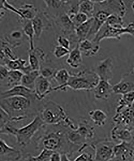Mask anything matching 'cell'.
<instances>
[{
	"label": "cell",
	"mask_w": 134,
	"mask_h": 161,
	"mask_svg": "<svg viewBox=\"0 0 134 161\" xmlns=\"http://www.w3.org/2000/svg\"><path fill=\"white\" fill-rule=\"evenodd\" d=\"M114 142L109 140L101 141L92 145L95 151L94 161H111L114 159Z\"/></svg>",
	"instance_id": "cell-8"
},
{
	"label": "cell",
	"mask_w": 134,
	"mask_h": 161,
	"mask_svg": "<svg viewBox=\"0 0 134 161\" xmlns=\"http://www.w3.org/2000/svg\"><path fill=\"white\" fill-rule=\"evenodd\" d=\"M61 161H71L69 158L67 154L63 153L61 154Z\"/></svg>",
	"instance_id": "cell-45"
},
{
	"label": "cell",
	"mask_w": 134,
	"mask_h": 161,
	"mask_svg": "<svg viewBox=\"0 0 134 161\" xmlns=\"http://www.w3.org/2000/svg\"><path fill=\"white\" fill-rule=\"evenodd\" d=\"M93 22V17L89 19L86 22L75 29V33L79 42L87 39L92 28Z\"/></svg>",
	"instance_id": "cell-22"
},
{
	"label": "cell",
	"mask_w": 134,
	"mask_h": 161,
	"mask_svg": "<svg viewBox=\"0 0 134 161\" xmlns=\"http://www.w3.org/2000/svg\"><path fill=\"white\" fill-rule=\"evenodd\" d=\"M57 41L59 45L70 51L71 44L69 39L63 36H59L58 37Z\"/></svg>",
	"instance_id": "cell-40"
},
{
	"label": "cell",
	"mask_w": 134,
	"mask_h": 161,
	"mask_svg": "<svg viewBox=\"0 0 134 161\" xmlns=\"http://www.w3.org/2000/svg\"><path fill=\"white\" fill-rule=\"evenodd\" d=\"M134 103V91L130 92L122 95L118 103L116 113H119L122 111L131 107Z\"/></svg>",
	"instance_id": "cell-23"
},
{
	"label": "cell",
	"mask_w": 134,
	"mask_h": 161,
	"mask_svg": "<svg viewBox=\"0 0 134 161\" xmlns=\"http://www.w3.org/2000/svg\"><path fill=\"white\" fill-rule=\"evenodd\" d=\"M73 23L75 29L84 24L89 19L87 16L84 14L79 13L76 15H68Z\"/></svg>",
	"instance_id": "cell-35"
},
{
	"label": "cell",
	"mask_w": 134,
	"mask_h": 161,
	"mask_svg": "<svg viewBox=\"0 0 134 161\" xmlns=\"http://www.w3.org/2000/svg\"><path fill=\"white\" fill-rule=\"evenodd\" d=\"M41 16L37 14L31 20L33 28L35 32V37L36 38H40L42 34L44 28V22Z\"/></svg>",
	"instance_id": "cell-30"
},
{
	"label": "cell",
	"mask_w": 134,
	"mask_h": 161,
	"mask_svg": "<svg viewBox=\"0 0 134 161\" xmlns=\"http://www.w3.org/2000/svg\"><path fill=\"white\" fill-rule=\"evenodd\" d=\"M0 153L1 157L5 156H15L21 157V152L15 148L9 146L3 139L0 140Z\"/></svg>",
	"instance_id": "cell-27"
},
{
	"label": "cell",
	"mask_w": 134,
	"mask_h": 161,
	"mask_svg": "<svg viewBox=\"0 0 134 161\" xmlns=\"http://www.w3.org/2000/svg\"><path fill=\"white\" fill-rule=\"evenodd\" d=\"M40 116L44 123L51 125H60L68 126L71 130L76 126L68 116L64 108L53 101L47 102L40 111Z\"/></svg>",
	"instance_id": "cell-3"
},
{
	"label": "cell",
	"mask_w": 134,
	"mask_h": 161,
	"mask_svg": "<svg viewBox=\"0 0 134 161\" xmlns=\"http://www.w3.org/2000/svg\"><path fill=\"white\" fill-rule=\"evenodd\" d=\"M20 17L25 20H32L37 15V10L31 4H25L18 8Z\"/></svg>",
	"instance_id": "cell-24"
},
{
	"label": "cell",
	"mask_w": 134,
	"mask_h": 161,
	"mask_svg": "<svg viewBox=\"0 0 134 161\" xmlns=\"http://www.w3.org/2000/svg\"><path fill=\"white\" fill-rule=\"evenodd\" d=\"M79 47L86 57H92L96 55L100 49L99 44H96L89 40L85 39L79 43Z\"/></svg>",
	"instance_id": "cell-19"
},
{
	"label": "cell",
	"mask_w": 134,
	"mask_h": 161,
	"mask_svg": "<svg viewBox=\"0 0 134 161\" xmlns=\"http://www.w3.org/2000/svg\"><path fill=\"white\" fill-rule=\"evenodd\" d=\"M13 96H20L32 101L36 99L34 90L19 85L2 92L1 93V99ZM37 100V99H36Z\"/></svg>",
	"instance_id": "cell-10"
},
{
	"label": "cell",
	"mask_w": 134,
	"mask_h": 161,
	"mask_svg": "<svg viewBox=\"0 0 134 161\" xmlns=\"http://www.w3.org/2000/svg\"><path fill=\"white\" fill-rule=\"evenodd\" d=\"M113 60L107 57L98 63L93 71L98 76L99 80L109 81L113 77Z\"/></svg>",
	"instance_id": "cell-12"
},
{
	"label": "cell",
	"mask_w": 134,
	"mask_h": 161,
	"mask_svg": "<svg viewBox=\"0 0 134 161\" xmlns=\"http://www.w3.org/2000/svg\"><path fill=\"white\" fill-rule=\"evenodd\" d=\"M106 24L110 26L115 28H122L125 27L123 18L116 14H112L109 16Z\"/></svg>",
	"instance_id": "cell-33"
},
{
	"label": "cell",
	"mask_w": 134,
	"mask_h": 161,
	"mask_svg": "<svg viewBox=\"0 0 134 161\" xmlns=\"http://www.w3.org/2000/svg\"><path fill=\"white\" fill-rule=\"evenodd\" d=\"M134 138V136H133Z\"/></svg>",
	"instance_id": "cell-48"
},
{
	"label": "cell",
	"mask_w": 134,
	"mask_h": 161,
	"mask_svg": "<svg viewBox=\"0 0 134 161\" xmlns=\"http://www.w3.org/2000/svg\"><path fill=\"white\" fill-rule=\"evenodd\" d=\"M53 151L42 149L40 153L36 156H29L24 161H47L49 160Z\"/></svg>",
	"instance_id": "cell-34"
},
{
	"label": "cell",
	"mask_w": 134,
	"mask_h": 161,
	"mask_svg": "<svg viewBox=\"0 0 134 161\" xmlns=\"http://www.w3.org/2000/svg\"><path fill=\"white\" fill-rule=\"evenodd\" d=\"M132 161H134V156H133V158H132Z\"/></svg>",
	"instance_id": "cell-47"
},
{
	"label": "cell",
	"mask_w": 134,
	"mask_h": 161,
	"mask_svg": "<svg viewBox=\"0 0 134 161\" xmlns=\"http://www.w3.org/2000/svg\"><path fill=\"white\" fill-rule=\"evenodd\" d=\"M74 130L86 143L88 141L93 139L94 137V127L87 120L81 121Z\"/></svg>",
	"instance_id": "cell-16"
},
{
	"label": "cell",
	"mask_w": 134,
	"mask_h": 161,
	"mask_svg": "<svg viewBox=\"0 0 134 161\" xmlns=\"http://www.w3.org/2000/svg\"><path fill=\"white\" fill-rule=\"evenodd\" d=\"M131 8L132 10H133V12H134V1L132 2L131 5Z\"/></svg>",
	"instance_id": "cell-46"
},
{
	"label": "cell",
	"mask_w": 134,
	"mask_h": 161,
	"mask_svg": "<svg viewBox=\"0 0 134 161\" xmlns=\"http://www.w3.org/2000/svg\"><path fill=\"white\" fill-rule=\"evenodd\" d=\"M1 129L8 124L11 121V119L7 112L1 108Z\"/></svg>",
	"instance_id": "cell-38"
},
{
	"label": "cell",
	"mask_w": 134,
	"mask_h": 161,
	"mask_svg": "<svg viewBox=\"0 0 134 161\" xmlns=\"http://www.w3.org/2000/svg\"><path fill=\"white\" fill-rule=\"evenodd\" d=\"M70 74V80L65 87L74 90H93L100 80L96 73L89 69Z\"/></svg>",
	"instance_id": "cell-5"
},
{
	"label": "cell",
	"mask_w": 134,
	"mask_h": 161,
	"mask_svg": "<svg viewBox=\"0 0 134 161\" xmlns=\"http://www.w3.org/2000/svg\"><path fill=\"white\" fill-rule=\"evenodd\" d=\"M61 154L60 152H54L50 157L49 161H61Z\"/></svg>",
	"instance_id": "cell-44"
},
{
	"label": "cell",
	"mask_w": 134,
	"mask_h": 161,
	"mask_svg": "<svg viewBox=\"0 0 134 161\" xmlns=\"http://www.w3.org/2000/svg\"><path fill=\"white\" fill-rule=\"evenodd\" d=\"M114 159L119 161L132 160L134 156V146L131 142H121L115 145Z\"/></svg>",
	"instance_id": "cell-11"
},
{
	"label": "cell",
	"mask_w": 134,
	"mask_h": 161,
	"mask_svg": "<svg viewBox=\"0 0 134 161\" xmlns=\"http://www.w3.org/2000/svg\"><path fill=\"white\" fill-rule=\"evenodd\" d=\"M23 31L29 40V50L35 49L34 43V38L35 37V32L32 25L31 20H26L23 28Z\"/></svg>",
	"instance_id": "cell-28"
},
{
	"label": "cell",
	"mask_w": 134,
	"mask_h": 161,
	"mask_svg": "<svg viewBox=\"0 0 134 161\" xmlns=\"http://www.w3.org/2000/svg\"><path fill=\"white\" fill-rule=\"evenodd\" d=\"M45 3L47 7L54 9H57L59 8L64 3L65 1H45Z\"/></svg>",
	"instance_id": "cell-42"
},
{
	"label": "cell",
	"mask_w": 134,
	"mask_h": 161,
	"mask_svg": "<svg viewBox=\"0 0 134 161\" xmlns=\"http://www.w3.org/2000/svg\"><path fill=\"white\" fill-rule=\"evenodd\" d=\"M40 75L39 70H32L27 74H24L21 85L34 90L36 80Z\"/></svg>",
	"instance_id": "cell-25"
},
{
	"label": "cell",
	"mask_w": 134,
	"mask_h": 161,
	"mask_svg": "<svg viewBox=\"0 0 134 161\" xmlns=\"http://www.w3.org/2000/svg\"><path fill=\"white\" fill-rule=\"evenodd\" d=\"M22 37L23 34L22 31H21L20 30H14V31L10 33L9 37H8V38H7V40H8V42L11 40L9 42H8L9 43V45L11 44V43L13 42V41H15L16 44L17 46H18L21 44L17 42L21 39Z\"/></svg>",
	"instance_id": "cell-36"
},
{
	"label": "cell",
	"mask_w": 134,
	"mask_h": 161,
	"mask_svg": "<svg viewBox=\"0 0 134 161\" xmlns=\"http://www.w3.org/2000/svg\"><path fill=\"white\" fill-rule=\"evenodd\" d=\"M125 34H129L134 37V22L130 23L127 26L122 28L110 26L105 23L91 41L99 44L105 39L120 40L121 36Z\"/></svg>",
	"instance_id": "cell-6"
},
{
	"label": "cell",
	"mask_w": 134,
	"mask_h": 161,
	"mask_svg": "<svg viewBox=\"0 0 134 161\" xmlns=\"http://www.w3.org/2000/svg\"><path fill=\"white\" fill-rule=\"evenodd\" d=\"M31 100L20 96L1 99V108L9 116L11 121L25 119L31 105Z\"/></svg>",
	"instance_id": "cell-4"
},
{
	"label": "cell",
	"mask_w": 134,
	"mask_h": 161,
	"mask_svg": "<svg viewBox=\"0 0 134 161\" xmlns=\"http://www.w3.org/2000/svg\"><path fill=\"white\" fill-rule=\"evenodd\" d=\"M26 61L21 58H17L8 61L6 65L10 70H20L22 72L26 67Z\"/></svg>",
	"instance_id": "cell-31"
},
{
	"label": "cell",
	"mask_w": 134,
	"mask_h": 161,
	"mask_svg": "<svg viewBox=\"0 0 134 161\" xmlns=\"http://www.w3.org/2000/svg\"><path fill=\"white\" fill-rule=\"evenodd\" d=\"M113 93L123 95L134 91V69L122 75L120 80L112 87Z\"/></svg>",
	"instance_id": "cell-9"
},
{
	"label": "cell",
	"mask_w": 134,
	"mask_h": 161,
	"mask_svg": "<svg viewBox=\"0 0 134 161\" xmlns=\"http://www.w3.org/2000/svg\"><path fill=\"white\" fill-rule=\"evenodd\" d=\"M131 130L124 126L116 125L111 131V136L115 142H131L134 138Z\"/></svg>",
	"instance_id": "cell-15"
},
{
	"label": "cell",
	"mask_w": 134,
	"mask_h": 161,
	"mask_svg": "<svg viewBox=\"0 0 134 161\" xmlns=\"http://www.w3.org/2000/svg\"><path fill=\"white\" fill-rule=\"evenodd\" d=\"M60 130L54 131L47 133L41 139V145L43 149L58 152L61 150L65 146V143L70 142L67 138V134Z\"/></svg>",
	"instance_id": "cell-7"
},
{
	"label": "cell",
	"mask_w": 134,
	"mask_h": 161,
	"mask_svg": "<svg viewBox=\"0 0 134 161\" xmlns=\"http://www.w3.org/2000/svg\"><path fill=\"white\" fill-rule=\"evenodd\" d=\"M70 76V73L66 69L62 68L56 71L53 78L57 83L58 86L53 87V92L65 90V86L69 81Z\"/></svg>",
	"instance_id": "cell-17"
},
{
	"label": "cell",
	"mask_w": 134,
	"mask_h": 161,
	"mask_svg": "<svg viewBox=\"0 0 134 161\" xmlns=\"http://www.w3.org/2000/svg\"></svg>",
	"instance_id": "cell-50"
},
{
	"label": "cell",
	"mask_w": 134,
	"mask_h": 161,
	"mask_svg": "<svg viewBox=\"0 0 134 161\" xmlns=\"http://www.w3.org/2000/svg\"><path fill=\"white\" fill-rule=\"evenodd\" d=\"M73 161H94V156L89 152H83Z\"/></svg>",
	"instance_id": "cell-39"
},
{
	"label": "cell",
	"mask_w": 134,
	"mask_h": 161,
	"mask_svg": "<svg viewBox=\"0 0 134 161\" xmlns=\"http://www.w3.org/2000/svg\"><path fill=\"white\" fill-rule=\"evenodd\" d=\"M113 86L107 80H100L93 90L95 98L98 100H108L113 93Z\"/></svg>",
	"instance_id": "cell-14"
},
{
	"label": "cell",
	"mask_w": 134,
	"mask_h": 161,
	"mask_svg": "<svg viewBox=\"0 0 134 161\" xmlns=\"http://www.w3.org/2000/svg\"><path fill=\"white\" fill-rule=\"evenodd\" d=\"M89 116L95 125L103 127L106 125L108 120V115L103 110L97 109L89 111Z\"/></svg>",
	"instance_id": "cell-21"
},
{
	"label": "cell",
	"mask_w": 134,
	"mask_h": 161,
	"mask_svg": "<svg viewBox=\"0 0 134 161\" xmlns=\"http://www.w3.org/2000/svg\"><path fill=\"white\" fill-rule=\"evenodd\" d=\"M24 73L20 70H10L7 78V85L10 88L14 86L21 85Z\"/></svg>",
	"instance_id": "cell-26"
},
{
	"label": "cell",
	"mask_w": 134,
	"mask_h": 161,
	"mask_svg": "<svg viewBox=\"0 0 134 161\" xmlns=\"http://www.w3.org/2000/svg\"><path fill=\"white\" fill-rule=\"evenodd\" d=\"M95 5V1H81L79 6V13L86 14L89 18H93Z\"/></svg>",
	"instance_id": "cell-29"
},
{
	"label": "cell",
	"mask_w": 134,
	"mask_h": 161,
	"mask_svg": "<svg viewBox=\"0 0 134 161\" xmlns=\"http://www.w3.org/2000/svg\"><path fill=\"white\" fill-rule=\"evenodd\" d=\"M133 68L134 69V67H133Z\"/></svg>",
	"instance_id": "cell-49"
},
{
	"label": "cell",
	"mask_w": 134,
	"mask_h": 161,
	"mask_svg": "<svg viewBox=\"0 0 134 161\" xmlns=\"http://www.w3.org/2000/svg\"><path fill=\"white\" fill-rule=\"evenodd\" d=\"M66 63L73 69L80 67L83 62L82 53L79 47V43L70 52Z\"/></svg>",
	"instance_id": "cell-18"
},
{
	"label": "cell",
	"mask_w": 134,
	"mask_h": 161,
	"mask_svg": "<svg viewBox=\"0 0 134 161\" xmlns=\"http://www.w3.org/2000/svg\"><path fill=\"white\" fill-rule=\"evenodd\" d=\"M45 124L40 116H37L30 123L20 128L8 124L1 129V133L13 135L19 146L25 147L30 143L37 131Z\"/></svg>",
	"instance_id": "cell-2"
},
{
	"label": "cell",
	"mask_w": 134,
	"mask_h": 161,
	"mask_svg": "<svg viewBox=\"0 0 134 161\" xmlns=\"http://www.w3.org/2000/svg\"><path fill=\"white\" fill-rule=\"evenodd\" d=\"M93 22L87 39L92 40L106 23L109 16L116 14L123 18L126 13L125 2L122 1H95Z\"/></svg>",
	"instance_id": "cell-1"
},
{
	"label": "cell",
	"mask_w": 134,
	"mask_h": 161,
	"mask_svg": "<svg viewBox=\"0 0 134 161\" xmlns=\"http://www.w3.org/2000/svg\"><path fill=\"white\" fill-rule=\"evenodd\" d=\"M59 22L61 26L64 29L65 31H75V29L74 25L67 14H63L60 16Z\"/></svg>",
	"instance_id": "cell-32"
},
{
	"label": "cell",
	"mask_w": 134,
	"mask_h": 161,
	"mask_svg": "<svg viewBox=\"0 0 134 161\" xmlns=\"http://www.w3.org/2000/svg\"><path fill=\"white\" fill-rule=\"evenodd\" d=\"M53 88L48 79L40 75L36 80L34 85V91L37 100H42L53 92Z\"/></svg>",
	"instance_id": "cell-13"
},
{
	"label": "cell",
	"mask_w": 134,
	"mask_h": 161,
	"mask_svg": "<svg viewBox=\"0 0 134 161\" xmlns=\"http://www.w3.org/2000/svg\"><path fill=\"white\" fill-rule=\"evenodd\" d=\"M44 53L40 48L29 51V65L33 70H40V60L44 59Z\"/></svg>",
	"instance_id": "cell-20"
},
{
	"label": "cell",
	"mask_w": 134,
	"mask_h": 161,
	"mask_svg": "<svg viewBox=\"0 0 134 161\" xmlns=\"http://www.w3.org/2000/svg\"><path fill=\"white\" fill-rule=\"evenodd\" d=\"M40 71V75L48 80L50 78H53L56 72L54 71V69L50 67H44Z\"/></svg>",
	"instance_id": "cell-41"
},
{
	"label": "cell",
	"mask_w": 134,
	"mask_h": 161,
	"mask_svg": "<svg viewBox=\"0 0 134 161\" xmlns=\"http://www.w3.org/2000/svg\"><path fill=\"white\" fill-rule=\"evenodd\" d=\"M70 51L67 49L59 45L55 47L53 54L56 58H61L70 54Z\"/></svg>",
	"instance_id": "cell-37"
},
{
	"label": "cell",
	"mask_w": 134,
	"mask_h": 161,
	"mask_svg": "<svg viewBox=\"0 0 134 161\" xmlns=\"http://www.w3.org/2000/svg\"><path fill=\"white\" fill-rule=\"evenodd\" d=\"M10 70L6 66H0V75L1 82H3L8 78Z\"/></svg>",
	"instance_id": "cell-43"
}]
</instances>
